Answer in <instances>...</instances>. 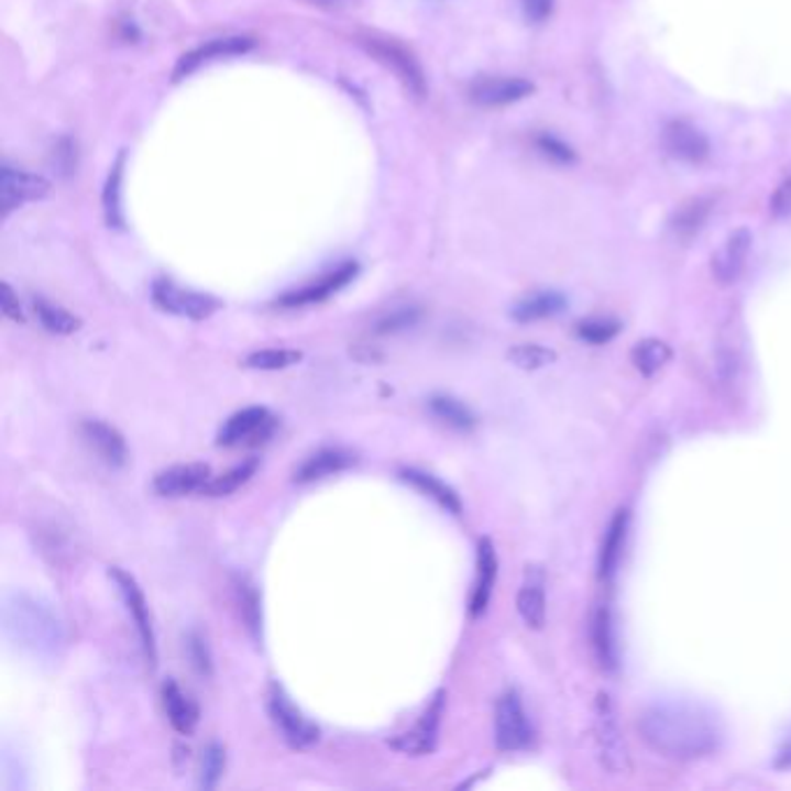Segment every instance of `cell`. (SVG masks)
Masks as SVG:
<instances>
[{
  "label": "cell",
  "instance_id": "6da1fadb",
  "mask_svg": "<svg viewBox=\"0 0 791 791\" xmlns=\"http://www.w3.org/2000/svg\"><path fill=\"white\" fill-rule=\"evenodd\" d=\"M638 734L652 752L694 761L719 750L724 729L715 713L692 701H657L640 713Z\"/></svg>",
  "mask_w": 791,
  "mask_h": 791
},
{
  "label": "cell",
  "instance_id": "7a4b0ae2",
  "mask_svg": "<svg viewBox=\"0 0 791 791\" xmlns=\"http://www.w3.org/2000/svg\"><path fill=\"white\" fill-rule=\"evenodd\" d=\"M267 713L272 717V724L276 726V732L282 734V738L293 750H309L311 745L320 740L318 726L305 717V713L290 701L279 682H270Z\"/></svg>",
  "mask_w": 791,
  "mask_h": 791
},
{
  "label": "cell",
  "instance_id": "3957f363",
  "mask_svg": "<svg viewBox=\"0 0 791 791\" xmlns=\"http://www.w3.org/2000/svg\"><path fill=\"white\" fill-rule=\"evenodd\" d=\"M279 430L276 418L265 406H246V409L232 414L217 435V446L221 448H259L265 446Z\"/></svg>",
  "mask_w": 791,
  "mask_h": 791
},
{
  "label": "cell",
  "instance_id": "277c9868",
  "mask_svg": "<svg viewBox=\"0 0 791 791\" xmlns=\"http://www.w3.org/2000/svg\"><path fill=\"white\" fill-rule=\"evenodd\" d=\"M594 740H596L598 759H602V763L606 766V771H611L613 776L629 773L631 763H629L627 743L617 726L611 696L604 692L596 696V705H594Z\"/></svg>",
  "mask_w": 791,
  "mask_h": 791
},
{
  "label": "cell",
  "instance_id": "5b68a950",
  "mask_svg": "<svg viewBox=\"0 0 791 791\" xmlns=\"http://www.w3.org/2000/svg\"><path fill=\"white\" fill-rule=\"evenodd\" d=\"M534 738L531 724L518 692L508 690L499 696L495 708V740L502 752H518Z\"/></svg>",
  "mask_w": 791,
  "mask_h": 791
},
{
  "label": "cell",
  "instance_id": "8992f818",
  "mask_svg": "<svg viewBox=\"0 0 791 791\" xmlns=\"http://www.w3.org/2000/svg\"><path fill=\"white\" fill-rule=\"evenodd\" d=\"M152 297H154L156 307L163 309L165 314H175V316L190 318V320H205L211 314H217V309H219V299H213L211 295H205V293L182 288L169 279L154 282Z\"/></svg>",
  "mask_w": 791,
  "mask_h": 791
},
{
  "label": "cell",
  "instance_id": "52a82bcc",
  "mask_svg": "<svg viewBox=\"0 0 791 791\" xmlns=\"http://www.w3.org/2000/svg\"><path fill=\"white\" fill-rule=\"evenodd\" d=\"M110 575L114 579L119 592H121V598L123 604L128 608V613H131L133 623H135V629L140 634V640H142V650H144V657L149 659V667H156V659H158V652H156V634H154V625H152V615H149V606H146V598L138 585V581L133 579L131 573L119 569V567H112L110 569Z\"/></svg>",
  "mask_w": 791,
  "mask_h": 791
},
{
  "label": "cell",
  "instance_id": "ba28073f",
  "mask_svg": "<svg viewBox=\"0 0 791 791\" xmlns=\"http://www.w3.org/2000/svg\"><path fill=\"white\" fill-rule=\"evenodd\" d=\"M443 692H437L432 703L427 705L425 713L420 715V719L416 722L414 729L397 734L395 738H391V747H395L397 752L404 755H414V757H422L435 752L437 747V738H439V724H441V715H443Z\"/></svg>",
  "mask_w": 791,
  "mask_h": 791
},
{
  "label": "cell",
  "instance_id": "9c48e42d",
  "mask_svg": "<svg viewBox=\"0 0 791 791\" xmlns=\"http://www.w3.org/2000/svg\"><path fill=\"white\" fill-rule=\"evenodd\" d=\"M50 194V182L40 175L26 173L12 165H3L0 169V207H3V217L10 211L24 207L26 202L40 200Z\"/></svg>",
  "mask_w": 791,
  "mask_h": 791
},
{
  "label": "cell",
  "instance_id": "30bf717a",
  "mask_svg": "<svg viewBox=\"0 0 791 791\" xmlns=\"http://www.w3.org/2000/svg\"><path fill=\"white\" fill-rule=\"evenodd\" d=\"M79 437L89 451L107 466L119 469L128 462V446L123 435L110 422L98 418H84L79 422Z\"/></svg>",
  "mask_w": 791,
  "mask_h": 791
},
{
  "label": "cell",
  "instance_id": "8fae6325",
  "mask_svg": "<svg viewBox=\"0 0 791 791\" xmlns=\"http://www.w3.org/2000/svg\"><path fill=\"white\" fill-rule=\"evenodd\" d=\"M365 47L383 63V66L393 68V73L406 84V89H409L416 98L425 96V77L411 52H406L393 40H378V37H365Z\"/></svg>",
  "mask_w": 791,
  "mask_h": 791
},
{
  "label": "cell",
  "instance_id": "7c38bea8",
  "mask_svg": "<svg viewBox=\"0 0 791 791\" xmlns=\"http://www.w3.org/2000/svg\"><path fill=\"white\" fill-rule=\"evenodd\" d=\"M355 276H358V263L349 261L344 265H339L337 270L328 272L326 276H320L318 282L286 293L284 297H279V307L297 309V307H309V305L326 303L328 297H332L341 288H347L355 279Z\"/></svg>",
  "mask_w": 791,
  "mask_h": 791
},
{
  "label": "cell",
  "instance_id": "4fadbf2b",
  "mask_svg": "<svg viewBox=\"0 0 791 791\" xmlns=\"http://www.w3.org/2000/svg\"><path fill=\"white\" fill-rule=\"evenodd\" d=\"M534 94V84L523 77L485 75L469 87V98L481 107H504Z\"/></svg>",
  "mask_w": 791,
  "mask_h": 791
},
{
  "label": "cell",
  "instance_id": "5bb4252c",
  "mask_svg": "<svg viewBox=\"0 0 791 791\" xmlns=\"http://www.w3.org/2000/svg\"><path fill=\"white\" fill-rule=\"evenodd\" d=\"M211 481V469L205 462L175 464L156 474L154 490L161 497H186L202 493V487Z\"/></svg>",
  "mask_w": 791,
  "mask_h": 791
},
{
  "label": "cell",
  "instance_id": "9a60e30c",
  "mask_svg": "<svg viewBox=\"0 0 791 791\" xmlns=\"http://www.w3.org/2000/svg\"><path fill=\"white\" fill-rule=\"evenodd\" d=\"M253 47V40L244 37V35H230V37H217L209 40L205 45H200L198 50L188 52L179 58L177 68H175V81L194 75L205 63H211L217 58H228V56H238V54H246Z\"/></svg>",
  "mask_w": 791,
  "mask_h": 791
},
{
  "label": "cell",
  "instance_id": "2e32d148",
  "mask_svg": "<svg viewBox=\"0 0 791 791\" xmlns=\"http://www.w3.org/2000/svg\"><path fill=\"white\" fill-rule=\"evenodd\" d=\"M661 142H664L667 152L678 161L703 163L711 156L708 138L688 121H671L664 128V133H661Z\"/></svg>",
  "mask_w": 791,
  "mask_h": 791
},
{
  "label": "cell",
  "instance_id": "e0dca14e",
  "mask_svg": "<svg viewBox=\"0 0 791 791\" xmlns=\"http://www.w3.org/2000/svg\"><path fill=\"white\" fill-rule=\"evenodd\" d=\"M516 606L529 629H543L546 625V571L539 564H529L518 592Z\"/></svg>",
  "mask_w": 791,
  "mask_h": 791
},
{
  "label": "cell",
  "instance_id": "ac0fdd59",
  "mask_svg": "<svg viewBox=\"0 0 791 791\" xmlns=\"http://www.w3.org/2000/svg\"><path fill=\"white\" fill-rule=\"evenodd\" d=\"M358 462L355 453L347 451V448H320V451L311 453L303 464L295 469L293 481L295 483H314L323 481L328 476H334L339 472H347Z\"/></svg>",
  "mask_w": 791,
  "mask_h": 791
},
{
  "label": "cell",
  "instance_id": "d6986e66",
  "mask_svg": "<svg viewBox=\"0 0 791 791\" xmlns=\"http://www.w3.org/2000/svg\"><path fill=\"white\" fill-rule=\"evenodd\" d=\"M497 573H499V560H497L495 543L487 537H483L479 541V550H476V583H474V592H472V602H469V613H472L474 617L485 613V608L490 604V596H493V590L497 583Z\"/></svg>",
  "mask_w": 791,
  "mask_h": 791
},
{
  "label": "cell",
  "instance_id": "ffe728a7",
  "mask_svg": "<svg viewBox=\"0 0 791 791\" xmlns=\"http://www.w3.org/2000/svg\"><path fill=\"white\" fill-rule=\"evenodd\" d=\"M161 699H163V708L165 715L173 724V729L182 736H190L196 732V726L200 722V708L198 703L190 699L175 680H165L163 690H161Z\"/></svg>",
  "mask_w": 791,
  "mask_h": 791
},
{
  "label": "cell",
  "instance_id": "44dd1931",
  "mask_svg": "<svg viewBox=\"0 0 791 791\" xmlns=\"http://www.w3.org/2000/svg\"><path fill=\"white\" fill-rule=\"evenodd\" d=\"M750 230H736L729 240L722 244V249L713 255V274L719 284H734L745 270L747 253H750Z\"/></svg>",
  "mask_w": 791,
  "mask_h": 791
},
{
  "label": "cell",
  "instance_id": "7402d4cb",
  "mask_svg": "<svg viewBox=\"0 0 791 791\" xmlns=\"http://www.w3.org/2000/svg\"><path fill=\"white\" fill-rule=\"evenodd\" d=\"M627 529H629V510L619 508L608 525V531L602 541V552H598V575H602V581H611L617 571L627 541Z\"/></svg>",
  "mask_w": 791,
  "mask_h": 791
},
{
  "label": "cell",
  "instance_id": "603a6c76",
  "mask_svg": "<svg viewBox=\"0 0 791 791\" xmlns=\"http://www.w3.org/2000/svg\"><path fill=\"white\" fill-rule=\"evenodd\" d=\"M399 479L404 483H409L411 487H416L418 493H422L425 497L435 499L441 508H446L448 513H453V516H460V513H462L460 495L455 493L451 485H446L441 479L427 474V472H420V469H402Z\"/></svg>",
  "mask_w": 791,
  "mask_h": 791
},
{
  "label": "cell",
  "instance_id": "cb8c5ba5",
  "mask_svg": "<svg viewBox=\"0 0 791 791\" xmlns=\"http://www.w3.org/2000/svg\"><path fill=\"white\" fill-rule=\"evenodd\" d=\"M592 644L598 664L606 671H615L617 667V648H615V634H613V617L608 606H598L592 623Z\"/></svg>",
  "mask_w": 791,
  "mask_h": 791
},
{
  "label": "cell",
  "instance_id": "d4e9b609",
  "mask_svg": "<svg viewBox=\"0 0 791 791\" xmlns=\"http://www.w3.org/2000/svg\"><path fill=\"white\" fill-rule=\"evenodd\" d=\"M564 307H567L564 295L554 290H543L520 299V303L513 307V318L520 320V323H531V320H543L560 314Z\"/></svg>",
  "mask_w": 791,
  "mask_h": 791
},
{
  "label": "cell",
  "instance_id": "484cf974",
  "mask_svg": "<svg viewBox=\"0 0 791 791\" xmlns=\"http://www.w3.org/2000/svg\"><path fill=\"white\" fill-rule=\"evenodd\" d=\"M427 404H430V411L435 418H439L448 427H453L458 432H472L476 427L474 411L451 395H435Z\"/></svg>",
  "mask_w": 791,
  "mask_h": 791
},
{
  "label": "cell",
  "instance_id": "4316f807",
  "mask_svg": "<svg viewBox=\"0 0 791 791\" xmlns=\"http://www.w3.org/2000/svg\"><path fill=\"white\" fill-rule=\"evenodd\" d=\"M255 472H259V458H249L242 464L232 466L230 472L221 474V476H211V481L202 487L200 495L207 497H228L232 493H238L242 485H246Z\"/></svg>",
  "mask_w": 791,
  "mask_h": 791
},
{
  "label": "cell",
  "instance_id": "83f0119b",
  "mask_svg": "<svg viewBox=\"0 0 791 791\" xmlns=\"http://www.w3.org/2000/svg\"><path fill=\"white\" fill-rule=\"evenodd\" d=\"M234 602H238L246 629L255 640H259L263 634V606H261L259 590H255V585H251L246 579H234Z\"/></svg>",
  "mask_w": 791,
  "mask_h": 791
},
{
  "label": "cell",
  "instance_id": "f1b7e54d",
  "mask_svg": "<svg viewBox=\"0 0 791 791\" xmlns=\"http://www.w3.org/2000/svg\"><path fill=\"white\" fill-rule=\"evenodd\" d=\"M673 358V351L671 347L667 344V341L661 339H644L638 341V344L634 347L631 351V362L634 367L644 374V376H655L661 367L667 365V362Z\"/></svg>",
  "mask_w": 791,
  "mask_h": 791
},
{
  "label": "cell",
  "instance_id": "f546056e",
  "mask_svg": "<svg viewBox=\"0 0 791 791\" xmlns=\"http://www.w3.org/2000/svg\"><path fill=\"white\" fill-rule=\"evenodd\" d=\"M33 309H35V316L40 318L42 328L52 334H73L81 328V320L75 314L63 309L61 305L50 303V299H45V297L33 299Z\"/></svg>",
  "mask_w": 791,
  "mask_h": 791
},
{
  "label": "cell",
  "instance_id": "4dcf8cb0",
  "mask_svg": "<svg viewBox=\"0 0 791 791\" xmlns=\"http://www.w3.org/2000/svg\"><path fill=\"white\" fill-rule=\"evenodd\" d=\"M303 358H305L303 353L290 351V349H265V351H255V353L246 355L244 365L249 370L276 372V370H288V367L297 365V362Z\"/></svg>",
  "mask_w": 791,
  "mask_h": 791
},
{
  "label": "cell",
  "instance_id": "1f68e13d",
  "mask_svg": "<svg viewBox=\"0 0 791 791\" xmlns=\"http://www.w3.org/2000/svg\"><path fill=\"white\" fill-rule=\"evenodd\" d=\"M506 358L516 367L534 372V370H543V367L552 365V362L558 360V353L546 349V347H539V344H518L508 351Z\"/></svg>",
  "mask_w": 791,
  "mask_h": 791
},
{
  "label": "cell",
  "instance_id": "d6a6232c",
  "mask_svg": "<svg viewBox=\"0 0 791 791\" xmlns=\"http://www.w3.org/2000/svg\"><path fill=\"white\" fill-rule=\"evenodd\" d=\"M121 175H123V154L114 163L112 175H110V179H107L105 196H102L107 223H110V226H121V200H119V196H121V188H119L121 186Z\"/></svg>",
  "mask_w": 791,
  "mask_h": 791
},
{
  "label": "cell",
  "instance_id": "836d02e7",
  "mask_svg": "<svg viewBox=\"0 0 791 791\" xmlns=\"http://www.w3.org/2000/svg\"><path fill=\"white\" fill-rule=\"evenodd\" d=\"M223 771H226V750L219 743H211L205 750V757H202L200 787L202 789H213L219 784Z\"/></svg>",
  "mask_w": 791,
  "mask_h": 791
},
{
  "label": "cell",
  "instance_id": "e575fe53",
  "mask_svg": "<svg viewBox=\"0 0 791 791\" xmlns=\"http://www.w3.org/2000/svg\"><path fill=\"white\" fill-rule=\"evenodd\" d=\"M708 202H705V200H692V202H688V205H682L680 209H678V213H675V221H673V230L678 232V234H694L701 226H703V221H705V217H708Z\"/></svg>",
  "mask_w": 791,
  "mask_h": 791
},
{
  "label": "cell",
  "instance_id": "d590c367",
  "mask_svg": "<svg viewBox=\"0 0 791 791\" xmlns=\"http://www.w3.org/2000/svg\"><path fill=\"white\" fill-rule=\"evenodd\" d=\"M619 332V323L613 318H587L579 323V337L590 341V344H608V341Z\"/></svg>",
  "mask_w": 791,
  "mask_h": 791
},
{
  "label": "cell",
  "instance_id": "8d00e7d4",
  "mask_svg": "<svg viewBox=\"0 0 791 791\" xmlns=\"http://www.w3.org/2000/svg\"><path fill=\"white\" fill-rule=\"evenodd\" d=\"M420 320V311L416 307H402L383 316L376 323V334H395L406 328H414Z\"/></svg>",
  "mask_w": 791,
  "mask_h": 791
},
{
  "label": "cell",
  "instance_id": "74e56055",
  "mask_svg": "<svg viewBox=\"0 0 791 791\" xmlns=\"http://www.w3.org/2000/svg\"><path fill=\"white\" fill-rule=\"evenodd\" d=\"M188 657H190V664L196 667V671L200 675H211V671H213L211 652H209L207 640L200 634H190L188 636Z\"/></svg>",
  "mask_w": 791,
  "mask_h": 791
},
{
  "label": "cell",
  "instance_id": "f35d334b",
  "mask_svg": "<svg viewBox=\"0 0 791 791\" xmlns=\"http://www.w3.org/2000/svg\"><path fill=\"white\" fill-rule=\"evenodd\" d=\"M537 144H539V149H541V152H543L548 158L558 161V163H571V161L575 158L573 152H571V146H567L562 140L552 138V135H541V138L537 140Z\"/></svg>",
  "mask_w": 791,
  "mask_h": 791
},
{
  "label": "cell",
  "instance_id": "ab89813d",
  "mask_svg": "<svg viewBox=\"0 0 791 791\" xmlns=\"http://www.w3.org/2000/svg\"><path fill=\"white\" fill-rule=\"evenodd\" d=\"M0 305H3V314L14 320V323H24V311H21V305H19V297L17 293L12 290V286L8 282H3V286H0Z\"/></svg>",
  "mask_w": 791,
  "mask_h": 791
},
{
  "label": "cell",
  "instance_id": "60d3db41",
  "mask_svg": "<svg viewBox=\"0 0 791 791\" xmlns=\"http://www.w3.org/2000/svg\"><path fill=\"white\" fill-rule=\"evenodd\" d=\"M523 12L534 24H541L550 14H552V6L554 0H520Z\"/></svg>",
  "mask_w": 791,
  "mask_h": 791
},
{
  "label": "cell",
  "instance_id": "b9f144b4",
  "mask_svg": "<svg viewBox=\"0 0 791 791\" xmlns=\"http://www.w3.org/2000/svg\"><path fill=\"white\" fill-rule=\"evenodd\" d=\"M771 207L776 217H791V175L778 186Z\"/></svg>",
  "mask_w": 791,
  "mask_h": 791
},
{
  "label": "cell",
  "instance_id": "7bdbcfd3",
  "mask_svg": "<svg viewBox=\"0 0 791 791\" xmlns=\"http://www.w3.org/2000/svg\"><path fill=\"white\" fill-rule=\"evenodd\" d=\"M776 766L784 768V771H791V734L784 738V743L780 745L778 757H776Z\"/></svg>",
  "mask_w": 791,
  "mask_h": 791
},
{
  "label": "cell",
  "instance_id": "ee69618b",
  "mask_svg": "<svg viewBox=\"0 0 791 791\" xmlns=\"http://www.w3.org/2000/svg\"><path fill=\"white\" fill-rule=\"evenodd\" d=\"M309 3H314V6H326V8H334V6H339V3H341V0H309Z\"/></svg>",
  "mask_w": 791,
  "mask_h": 791
}]
</instances>
